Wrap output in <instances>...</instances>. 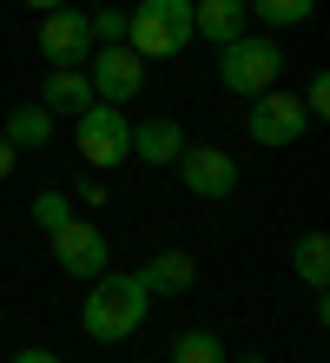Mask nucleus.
<instances>
[{"instance_id": "1", "label": "nucleus", "mask_w": 330, "mask_h": 363, "mask_svg": "<svg viewBox=\"0 0 330 363\" xmlns=\"http://www.w3.org/2000/svg\"><path fill=\"white\" fill-rule=\"evenodd\" d=\"M145 317H152V291L139 284V271H99L79 304V324L93 344H126Z\"/></svg>"}, {"instance_id": "2", "label": "nucleus", "mask_w": 330, "mask_h": 363, "mask_svg": "<svg viewBox=\"0 0 330 363\" xmlns=\"http://www.w3.org/2000/svg\"><path fill=\"white\" fill-rule=\"evenodd\" d=\"M192 40V0H139L126 27V47L139 60H179Z\"/></svg>"}, {"instance_id": "3", "label": "nucleus", "mask_w": 330, "mask_h": 363, "mask_svg": "<svg viewBox=\"0 0 330 363\" xmlns=\"http://www.w3.org/2000/svg\"><path fill=\"white\" fill-rule=\"evenodd\" d=\"M277 73H284V47L271 33H238L231 47H218V86L238 93V99L277 86Z\"/></svg>"}, {"instance_id": "4", "label": "nucleus", "mask_w": 330, "mask_h": 363, "mask_svg": "<svg viewBox=\"0 0 330 363\" xmlns=\"http://www.w3.org/2000/svg\"><path fill=\"white\" fill-rule=\"evenodd\" d=\"M73 139H79V159L93 165V172H113V165L132 159V119L119 113V106H86V113L73 119Z\"/></svg>"}, {"instance_id": "5", "label": "nucleus", "mask_w": 330, "mask_h": 363, "mask_svg": "<svg viewBox=\"0 0 330 363\" xmlns=\"http://www.w3.org/2000/svg\"><path fill=\"white\" fill-rule=\"evenodd\" d=\"M86 79H93V99L99 106H132L145 86V60L126 47H93V60H86Z\"/></svg>"}, {"instance_id": "6", "label": "nucleus", "mask_w": 330, "mask_h": 363, "mask_svg": "<svg viewBox=\"0 0 330 363\" xmlns=\"http://www.w3.org/2000/svg\"><path fill=\"white\" fill-rule=\"evenodd\" d=\"M304 125H311V113H304V99H297V93H277V86L251 93L245 133H251L258 145H297V139H304Z\"/></svg>"}, {"instance_id": "7", "label": "nucleus", "mask_w": 330, "mask_h": 363, "mask_svg": "<svg viewBox=\"0 0 330 363\" xmlns=\"http://www.w3.org/2000/svg\"><path fill=\"white\" fill-rule=\"evenodd\" d=\"M47 238H53V258H60L66 277H86V284H93V277L113 264V245H106V231H99V225H86V218H66L60 231H47Z\"/></svg>"}, {"instance_id": "8", "label": "nucleus", "mask_w": 330, "mask_h": 363, "mask_svg": "<svg viewBox=\"0 0 330 363\" xmlns=\"http://www.w3.org/2000/svg\"><path fill=\"white\" fill-rule=\"evenodd\" d=\"M40 60H47V67H86V60H93V27H86L79 7L40 13Z\"/></svg>"}, {"instance_id": "9", "label": "nucleus", "mask_w": 330, "mask_h": 363, "mask_svg": "<svg viewBox=\"0 0 330 363\" xmlns=\"http://www.w3.org/2000/svg\"><path fill=\"white\" fill-rule=\"evenodd\" d=\"M179 172H185L192 199H231V191H238V159L225 152V145H185Z\"/></svg>"}, {"instance_id": "10", "label": "nucleus", "mask_w": 330, "mask_h": 363, "mask_svg": "<svg viewBox=\"0 0 330 363\" xmlns=\"http://www.w3.org/2000/svg\"><path fill=\"white\" fill-rule=\"evenodd\" d=\"M179 152H185V125L179 119L152 113V119L132 125V159L139 165H179Z\"/></svg>"}, {"instance_id": "11", "label": "nucleus", "mask_w": 330, "mask_h": 363, "mask_svg": "<svg viewBox=\"0 0 330 363\" xmlns=\"http://www.w3.org/2000/svg\"><path fill=\"white\" fill-rule=\"evenodd\" d=\"M40 106L60 119H79L86 106H93V79H86V67H47V79H40Z\"/></svg>"}, {"instance_id": "12", "label": "nucleus", "mask_w": 330, "mask_h": 363, "mask_svg": "<svg viewBox=\"0 0 330 363\" xmlns=\"http://www.w3.org/2000/svg\"><path fill=\"white\" fill-rule=\"evenodd\" d=\"M245 0H192V40H211V47H231L245 33Z\"/></svg>"}, {"instance_id": "13", "label": "nucleus", "mask_w": 330, "mask_h": 363, "mask_svg": "<svg viewBox=\"0 0 330 363\" xmlns=\"http://www.w3.org/2000/svg\"><path fill=\"white\" fill-rule=\"evenodd\" d=\"M139 284L152 297H185L198 284V264H192V251H159V258H145L139 264Z\"/></svg>"}, {"instance_id": "14", "label": "nucleus", "mask_w": 330, "mask_h": 363, "mask_svg": "<svg viewBox=\"0 0 330 363\" xmlns=\"http://www.w3.org/2000/svg\"><path fill=\"white\" fill-rule=\"evenodd\" d=\"M0 139H7L13 152H40V145L53 139V113H47L40 99H33V106H13L7 125H0Z\"/></svg>"}, {"instance_id": "15", "label": "nucleus", "mask_w": 330, "mask_h": 363, "mask_svg": "<svg viewBox=\"0 0 330 363\" xmlns=\"http://www.w3.org/2000/svg\"><path fill=\"white\" fill-rule=\"evenodd\" d=\"M291 271H297L311 291L330 284V238H324V231H304V238L291 245Z\"/></svg>"}, {"instance_id": "16", "label": "nucleus", "mask_w": 330, "mask_h": 363, "mask_svg": "<svg viewBox=\"0 0 330 363\" xmlns=\"http://www.w3.org/2000/svg\"><path fill=\"white\" fill-rule=\"evenodd\" d=\"M172 363H231V350H225V337H218V330H179Z\"/></svg>"}, {"instance_id": "17", "label": "nucleus", "mask_w": 330, "mask_h": 363, "mask_svg": "<svg viewBox=\"0 0 330 363\" xmlns=\"http://www.w3.org/2000/svg\"><path fill=\"white\" fill-rule=\"evenodd\" d=\"M245 13L264 20V27H304L317 13V0H245Z\"/></svg>"}, {"instance_id": "18", "label": "nucleus", "mask_w": 330, "mask_h": 363, "mask_svg": "<svg viewBox=\"0 0 330 363\" xmlns=\"http://www.w3.org/2000/svg\"><path fill=\"white\" fill-rule=\"evenodd\" d=\"M86 27H93V47H119L126 27H132V13L126 7H93V13H86Z\"/></svg>"}, {"instance_id": "19", "label": "nucleus", "mask_w": 330, "mask_h": 363, "mask_svg": "<svg viewBox=\"0 0 330 363\" xmlns=\"http://www.w3.org/2000/svg\"><path fill=\"white\" fill-rule=\"evenodd\" d=\"M27 211H33V225H40V231H60L66 218H73V199H66V191H40Z\"/></svg>"}, {"instance_id": "20", "label": "nucleus", "mask_w": 330, "mask_h": 363, "mask_svg": "<svg viewBox=\"0 0 330 363\" xmlns=\"http://www.w3.org/2000/svg\"><path fill=\"white\" fill-rule=\"evenodd\" d=\"M297 99H304V113H311V119H324L330 113V73H311V86H304Z\"/></svg>"}, {"instance_id": "21", "label": "nucleus", "mask_w": 330, "mask_h": 363, "mask_svg": "<svg viewBox=\"0 0 330 363\" xmlns=\"http://www.w3.org/2000/svg\"><path fill=\"white\" fill-rule=\"evenodd\" d=\"M79 199L99 205V199H106V172H86V179H79Z\"/></svg>"}, {"instance_id": "22", "label": "nucleus", "mask_w": 330, "mask_h": 363, "mask_svg": "<svg viewBox=\"0 0 330 363\" xmlns=\"http://www.w3.org/2000/svg\"><path fill=\"white\" fill-rule=\"evenodd\" d=\"M7 363H60V357H53V350H40V344H33V350H13Z\"/></svg>"}, {"instance_id": "23", "label": "nucleus", "mask_w": 330, "mask_h": 363, "mask_svg": "<svg viewBox=\"0 0 330 363\" xmlns=\"http://www.w3.org/2000/svg\"><path fill=\"white\" fill-rule=\"evenodd\" d=\"M13 165H20V152H13L7 139H0V179H13Z\"/></svg>"}, {"instance_id": "24", "label": "nucleus", "mask_w": 330, "mask_h": 363, "mask_svg": "<svg viewBox=\"0 0 330 363\" xmlns=\"http://www.w3.org/2000/svg\"><path fill=\"white\" fill-rule=\"evenodd\" d=\"M27 7H33V13H53V7H66V0H27Z\"/></svg>"}, {"instance_id": "25", "label": "nucleus", "mask_w": 330, "mask_h": 363, "mask_svg": "<svg viewBox=\"0 0 330 363\" xmlns=\"http://www.w3.org/2000/svg\"><path fill=\"white\" fill-rule=\"evenodd\" d=\"M238 363H271V357H258V350H251V357H238Z\"/></svg>"}, {"instance_id": "26", "label": "nucleus", "mask_w": 330, "mask_h": 363, "mask_svg": "<svg viewBox=\"0 0 330 363\" xmlns=\"http://www.w3.org/2000/svg\"><path fill=\"white\" fill-rule=\"evenodd\" d=\"M93 7H113V0H93Z\"/></svg>"}]
</instances>
